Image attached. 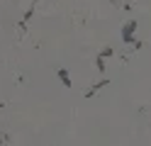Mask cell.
I'll list each match as a JSON object with an SVG mask.
<instances>
[{
  "mask_svg": "<svg viewBox=\"0 0 151 146\" xmlns=\"http://www.w3.org/2000/svg\"><path fill=\"white\" fill-rule=\"evenodd\" d=\"M134 29H137V19H132L129 24H124L122 27V42H134Z\"/></svg>",
  "mask_w": 151,
  "mask_h": 146,
  "instance_id": "obj_1",
  "label": "cell"
},
{
  "mask_svg": "<svg viewBox=\"0 0 151 146\" xmlns=\"http://www.w3.org/2000/svg\"><path fill=\"white\" fill-rule=\"evenodd\" d=\"M59 78L63 85H71V78H68V71H63V68H59Z\"/></svg>",
  "mask_w": 151,
  "mask_h": 146,
  "instance_id": "obj_2",
  "label": "cell"
}]
</instances>
